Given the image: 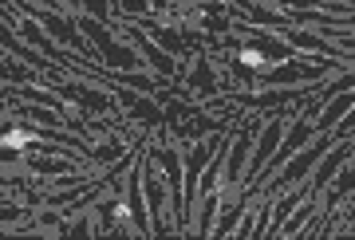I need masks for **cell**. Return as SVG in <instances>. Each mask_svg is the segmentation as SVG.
Returning <instances> with one entry per match:
<instances>
[{
    "label": "cell",
    "instance_id": "6da1fadb",
    "mask_svg": "<svg viewBox=\"0 0 355 240\" xmlns=\"http://www.w3.org/2000/svg\"><path fill=\"white\" fill-rule=\"evenodd\" d=\"M79 28L91 36V44H95V51H99L103 67H114V71L150 67L146 59H142V51H135V44H127V39L114 36L111 24H103V20H95V16H83V20H79Z\"/></svg>",
    "mask_w": 355,
    "mask_h": 240
},
{
    "label": "cell",
    "instance_id": "7a4b0ae2",
    "mask_svg": "<svg viewBox=\"0 0 355 240\" xmlns=\"http://www.w3.org/2000/svg\"><path fill=\"white\" fill-rule=\"evenodd\" d=\"M336 142H340V138H336L331 130H324L320 138H312L308 146H300V154H292V162H284V165H280L277 181H272L268 190L277 193V190H288V185H300V181H308V174L316 169V162H320V158H324V154L331 150V146H336Z\"/></svg>",
    "mask_w": 355,
    "mask_h": 240
},
{
    "label": "cell",
    "instance_id": "3957f363",
    "mask_svg": "<svg viewBox=\"0 0 355 240\" xmlns=\"http://www.w3.org/2000/svg\"><path fill=\"white\" fill-rule=\"evenodd\" d=\"M146 158L150 162H158L166 169V181H170V197H174V221H178V232H186V174H182V154L170 146V142H158V146H150L146 150Z\"/></svg>",
    "mask_w": 355,
    "mask_h": 240
},
{
    "label": "cell",
    "instance_id": "277c9868",
    "mask_svg": "<svg viewBox=\"0 0 355 240\" xmlns=\"http://www.w3.org/2000/svg\"><path fill=\"white\" fill-rule=\"evenodd\" d=\"M142 190H146V205H150V237L178 232L174 216H166V190H162V181L154 177L150 158H142Z\"/></svg>",
    "mask_w": 355,
    "mask_h": 240
},
{
    "label": "cell",
    "instance_id": "5b68a950",
    "mask_svg": "<svg viewBox=\"0 0 355 240\" xmlns=\"http://www.w3.org/2000/svg\"><path fill=\"white\" fill-rule=\"evenodd\" d=\"M123 39H127V44H135V48L142 51V59H146V64H150V67H154V71H158L162 79H170V75H174V55H170L166 48H158V44H154V36L139 32V28H135V20H130V24L123 28Z\"/></svg>",
    "mask_w": 355,
    "mask_h": 240
},
{
    "label": "cell",
    "instance_id": "8992f818",
    "mask_svg": "<svg viewBox=\"0 0 355 240\" xmlns=\"http://www.w3.org/2000/svg\"><path fill=\"white\" fill-rule=\"evenodd\" d=\"M127 205L135 232L150 237V205H146V190H142V162H135V169L127 174Z\"/></svg>",
    "mask_w": 355,
    "mask_h": 240
},
{
    "label": "cell",
    "instance_id": "52a82bcc",
    "mask_svg": "<svg viewBox=\"0 0 355 240\" xmlns=\"http://www.w3.org/2000/svg\"><path fill=\"white\" fill-rule=\"evenodd\" d=\"M55 91H60L64 99H71L76 107H83V111H95V114H103V111H114V99L107 95V91H99V87H87V83H79V79H67V83H55Z\"/></svg>",
    "mask_w": 355,
    "mask_h": 240
},
{
    "label": "cell",
    "instance_id": "ba28073f",
    "mask_svg": "<svg viewBox=\"0 0 355 240\" xmlns=\"http://www.w3.org/2000/svg\"><path fill=\"white\" fill-rule=\"evenodd\" d=\"M83 154H28L24 165L40 177H64V174H79Z\"/></svg>",
    "mask_w": 355,
    "mask_h": 240
},
{
    "label": "cell",
    "instance_id": "9c48e42d",
    "mask_svg": "<svg viewBox=\"0 0 355 240\" xmlns=\"http://www.w3.org/2000/svg\"><path fill=\"white\" fill-rule=\"evenodd\" d=\"M352 154H355V142H347V138L336 142V146L324 154V162H316V169H312V190L320 193L328 181H336V174L347 165V158H352Z\"/></svg>",
    "mask_w": 355,
    "mask_h": 240
},
{
    "label": "cell",
    "instance_id": "30bf717a",
    "mask_svg": "<svg viewBox=\"0 0 355 240\" xmlns=\"http://www.w3.org/2000/svg\"><path fill=\"white\" fill-rule=\"evenodd\" d=\"M237 12L241 16H249L257 28H292V20H288V12H272V8H265L261 0H237Z\"/></svg>",
    "mask_w": 355,
    "mask_h": 240
},
{
    "label": "cell",
    "instance_id": "8fae6325",
    "mask_svg": "<svg viewBox=\"0 0 355 240\" xmlns=\"http://www.w3.org/2000/svg\"><path fill=\"white\" fill-rule=\"evenodd\" d=\"M355 193V154L347 158V165H343L340 174H336V185H331V193H328V205H324V213H331L340 201H347Z\"/></svg>",
    "mask_w": 355,
    "mask_h": 240
},
{
    "label": "cell",
    "instance_id": "7c38bea8",
    "mask_svg": "<svg viewBox=\"0 0 355 240\" xmlns=\"http://www.w3.org/2000/svg\"><path fill=\"white\" fill-rule=\"evenodd\" d=\"M316 213H320L316 193H308L304 201H300V209H296V213H292L288 221H284V228H280V237H300V232H304V225H308V221H312Z\"/></svg>",
    "mask_w": 355,
    "mask_h": 240
},
{
    "label": "cell",
    "instance_id": "4fadbf2b",
    "mask_svg": "<svg viewBox=\"0 0 355 240\" xmlns=\"http://www.w3.org/2000/svg\"><path fill=\"white\" fill-rule=\"evenodd\" d=\"M142 24L150 28L154 44H158V48H166L170 55H182V51H186V39H182V32H178V28H162V24H154L150 16H142Z\"/></svg>",
    "mask_w": 355,
    "mask_h": 240
},
{
    "label": "cell",
    "instance_id": "5bb4252c",
    "mask_svg": "<svg viewBox=\"0 0 355 240\" xmlns=\"http://www.w3.org/2000/svg\"><path fill=\"white\" fill-rule=\"evenodd\" d=\"M0 71H4V83H36L40 79L36 67H28L24 59H16L12 51H4V67Z\"/></svg>",
    "mask_w": 355,
    "mask_h": 240
},
{
    "label": "cell",
    "instance_id": "9a60e30c",
    "mask_svg": "<svg viewBox=\"0 0 355 240\" xmlns=\"http://www.w3.org/2000/svg\"><path fill=\"white\" fill-rule=\"evenodd\" d=\"M249 201H253V193H245L233 209H225V213H221V221L214 225V237H233V232H237V221H241L245 209H249Z\"/></svg>",
    "mask_w": 355,
    "mask_h": 240
},
{
    "label": "cell",
    "instance_id": "2e32d148",
    "mask_svg": "<svg viewBox=\"0 0 355 240\" xmlns=\"http://www.w3.org/2000/svg\"><path fill=\"white\" fill-rule=\"evenodd\" d=\"M214 225H217V190L205 193L202 216H198V237H214Z\"/></svg>",
    "mask_w": 355,
    "mask_h": 240
},
{
    "label": "cell",
    "instance_id": "e0dca14e",
    "mask_svg": "<svg viewBox=\"0 0 355 240\" xmlns=\"http://www.w3.org/2000/svg\"><path fill=\"white\" fill-rule=\"evenodd\" d=\"M190 87L202 91V95H217V79H214V71H209V64H198L190 71Z\"/></svg>",
    "mask_w": 355,
    "mask_h": 240
},
{
    "label": "cell",
    "instance_id": "ac0fdd59",
    "mask_svg": "<svg viewBox=\"0 0 355 240\" xmlns=\"http://www.w3.org/2000/svg\"><path fill=\"white\" fill-rule=\"evenodd\" d=\"M123 154H127V142L111 138V142H103V146H95V150H91V158H95V162H119Z\"/></svg>",
    "mask_w": 355,
    "mask_h": 240
},
{
    "label": "cell",
    "instance_id": "d6986e66",
    "mask_svg": "<svg viewBox=\"0 0 355 240\" xmlns=\"http://www.w3.org/2000/svg\"><path fill=\"white\" fill-rule=\"evenodd\" d=\"M233 79H237L241 87H261V71H253L249 59H233Z\"/></svg>",
    "mask_w": 355,
    "mask_h": 240
},
{
    "label": "cell",
    "instance_id": "ffe728a7",
    "mask_svg": "<svg viewBox=\"0 0 355 240\" xmlns=\"http://www.w3.org/2000/svg\"><path fill=\"white\" fill-rule=\"evenodd\" d=\"M79 8L95 20H103V24H111V0H79Z\"/></svg>",
    "mask_w": 355,
    "mask_h": 240
},
{
    "label": "cell",
    "instance_id": "44dd1931",
    "mask_svg": "<svg viewBox=\"0 0 355 240\" xmlns=\"http://www.w3.org/2000/svg\"><path fill=\"white\" fill-rule=\"evenodd\" d=\"M193 20H198V28H202V32H229V20L225 16H202V12H193Z\"/></svg>",
    "mask_w": 355,
    "mask_h": 240
},
{
    "label": "cell",
    "instance_id": "7402d4cb",
    "mask_svg": "<svg viewBox=\"0 0 355 240\" xmlns=\"http://www.w3.org/2000/svg\"><path fill=\"white\" fill-rule=\"evenodd\" d=\"M119 12L130 16V20H135V16L142 20V16L150 12V0H119Z\"/></svg>",
    "mask_w": 355,
    "mask_h": 240
},
{
    "label": "cell",
    "instance_id": "603a6c76",
    "mask_svg": "<svg viewBox=\"0 0 355 240\" xmlns=\"http://www.w3.org/2000/svg\"><path fill=\"white\" fill-rule=\"evenodd\" d=\"M20 216H24V209H20V205H8V201H4V209H0V221H4V228H12V221H20Z\"/></svg>",
    "mask_w": 355,
    "mask_h": 240
},
{
    "label": "cell",
    "instance_id": "cb8c5ba5",
    "mask_svg": "<svg viewBox=\"0 0 355 240\" xmlns=\"http://www.w3.org/2000/svg\"><path fill=\"white\" fill-rule=\"evenodd\" d=\"M233 237H257V213H249V209H245V225L237 228Z\"/></svg>",
    "mask_w": 355,
    "mask_h": 240
},
{
    "label": "cell",
    "instance_id": "d4e9b609",
    "mask_svg": "<svg viewBox=\"0 0 355 240\" xmlns=\"http://www.w3.org/2000/svg\"><path fill=\"white\" fill-rule=\"evenodd\" d=\"M40 225H64V221H60V213H55V205H51V209H44V213H40Z\"/></svg>",
    "mask_w": 355,
    "mask_h": 240
},
{
    "label": "cell",
    "instance_id": "484cf974",
    "mask_svg": "<svg viewBox=\"0 0 355 240\" xmlns=\"http://www.w3.org/2000/svg\"><path fill=\"white\" fill-rule=\"evenodd\" d=\"M170 4H174V0H150V8H158V12H166Z\"/></svg>",
    "mask_w": 355,
    "mask_h": 240
}]
</instances>
